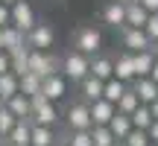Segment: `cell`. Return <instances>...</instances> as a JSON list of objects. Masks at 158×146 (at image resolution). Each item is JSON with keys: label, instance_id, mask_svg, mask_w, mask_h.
<instances>
[{"label": "cell", "instance_id": "ac0fdd59", "mask_svg": "<svg viewBox=\"0 0 158 146\" xmlns=\"http://www.w3.org/2000/svg\"><path fill=\"white\" fill-rule=\"evenodd\" d=\"M6 108H9L12 114H15L18 120H27L29 114H32V102H29V96H23V94H15V96H9V99L3 102Z\"/></svg>", "mask_w": 158, "mask_h": 146}, {"label": "cell", "instance_id": "8fae6325", "mask_svg": "<svg viewBox=\"0 0 158 146\" xmlns=\"http://www.w3.org/2000/svg\"><path fill=\"white\" fill-rule=\"evenodd\" d=\"M132 91L138 94V99H141L143 105H149V102L158 99V85H155L149 76H138L135 82H132Z\"/></svg>", "mask_w": 158, "mask_h": 146}, {"label": "cell", "instance_id": "7402d4cb", "mask_svg": "<svg viewBox=\"0 0 158 146\" xmlns=\"http://www.w3.org/2000/svg\"><path fill=\"white\" fill-rule=\"evenodd\" d=\"M129 88V85L126 82H120V79H108V82H102V99H108V102H114V105H117V99L120 96H123V91Z\"/></svg>", "mask_w": 158, "mask_h": 146}, {"label": "cell", "instance_id": "bcb514c9", "mask_svg": "<svg viewBox=\"0 0 158 146\" xmlns=\"http://www.w3.org/2000/svg\"><path fill=\"white\" fill-rule=\"evenodd\" d=\"M0 105H3V99H0Z\"/></svg>", "mask_w": 158, "mask_h": 146}, {"label": "cell", "instance_id": "cb8c5ba5", "mask_svg": "<svg viewBox=\"0 0 158 146\" xmlns=\"http://www.w3.org/2000/svg\"><path fill=\"white\" fill-rule=\"evenodd\" d=\"M138 105H141V99H138V94H135V91H132V85H129V88L123 91V96H120V99H117V105H114V108H117L120 114H126V117H129V114L135 111Z\"/></svg>", "mask_w": 158, "mask_h": 146}, {"label": "cell", "instance_id": "44dd1931", "mask_svg": "<svg viewBox=\"0 0 158 146\" xmlns=\"http://www.w3.org/2000/svg\"><path fill=\"white\" fill-rule=\"evenodd\" d=\"M18 82H21V79L15 76V73H0V99H9V96H15V94H21V88H18Z\"/></svg>", "mask_w": 158, "mask_h": 146}, {"label": "cell", "instance_id": "f6af8a7d", "mask_svg": "<svg viewBox=\"0 0 158 146\" xmlns=\"http://www.w3.org/2000/svg\"><path fill=\"white\" fill-rule=\"evenodd\" d=\"M149 146H158V143H149Z\"/></svg>", "mask_w": 158, "mask_h": 146}, {"label": "cell", "instance_id": "603a6c76", "mask_svg": "<svg viewBox=\"0 0 158 146\" xmlns=\"http://www.w3.org/2000/svg\"><path fill=\"white\" fill-rule=\"evenodd\" d=\"M132 59H135V73H138V76H149V70H152V64H155V56H152V50L132 53Z\"/></svg>", "mask_w": 158, "mask_h": 146}, {"label": "cell", "instance_id": "8992f818", "mask_svg": "<svg viewBox=\"0 0 158 146\" xmlns=\"http://www.w3.org/2000/svg\"><path fill=\"white\" fill-rule=\"evenodd\" d=\"M53 26L50 23H41V21H35V26L27 32V47L29 50H50L53 47Z\"/></svg>", "mask_w": 158, "mask_h": 146}, {"label": "cell", "instance_id": "5bb4252c", "mask_svg": "<svg viewBox=\"0 0 158 146\" xmlns=\"http://www.w3.org/2000/svg\"><path fill=\"white\" fill-rule=\"evenodd\" d=\"M23 44H27V35H23L21 29H15L12 23L0 26V47H3L6 53H12L15 47H23Z\"/></svg>", "mask_w": 158, "mask_h": 146}, {"label": "cell", "instance_id": "b9f144b4", "mask_svg": "<svg viewBox=\"0 0 158 146\" xmlns=\"http://www.w3.org/2000/svg\"><path fill=\"white\" fill-rule=\"evenodd\" d=\"M123 3H138V0H123Z\"/></svg>", "mask_w": 158, "mask_h": 146}, {"label": "cell", "instance_id": "ffe728a7", "mask_svg": "<svg viewBox=\"0 0 158 146\" xmlns=\"http://www.w3.org/2000/svg\"><path fill=\"white\" fill-rule=\"evenodd\" d=\"M79 91H82V99L85 102H94V99L102 96V82L94 79V76H85L82 82H79Z\"/></svg>", "mask_w": 158, "mask_h": 146}, {"label": "cell", "instance_id": "30bf717a", "mask_svg": "<svg viewBox=\"0 0 158 146\" xmlns=\"http://www.w3.org/2000/svg\"><path fill=\"white\" fill-rule=\"evenodd\" d=\"M152 41L147 38V32L138 26H123V47L129 53H141V50H149Z\"/></svg>", "mask_w": 158, "mask_h": 146}, {"label": "cell", "instance_id": "ee69618b", "mask_svg": "<svg viewBox=\"0 0 158 146\" xmlns=\"http://www.w3.org/2000/svg\"><path fill=\"white\" fill-rule=\"evenodd\" d=\"M56 143H59V140H56ZM59 146H64V140H62V143H59Z\"/></svg>", "mask_w": 158, "mask_h": 146}, {"label": "cell", "instance_id": "d6a6232c", "mask_svg": "<svg viewBox=\"0 0 158 146\" xmlns=\"http://www.w3.org/2000/svg\"><path fill=\"white\" fill-rule=\"evenodd\" d=\"M12 21V12H9V3H0V26H6V23Z\"/></svg>", "mask_w": 158, "mask_h": 146}, {"label": "cell", "instance_id": "d4e9b609", "mask_svg": "<svg viewBox=\"0 0 158 146\" xmlns=\"http://www.w3.org/2000/svg\"><path fill=\"white\" fill-rule=\"evenodd\" d=\"M108 129H111V135L117 137V140H123V137L132 132V120L126 117V114H120V111H117V114L111 117V123H108Z\"/></svg>", "mask_w": 158, "mask_h": 146}, {"label": "cell", "instance_id": "d590c367", "mask_svg": "<svg viewBox=\"0 0 158 146\" xmlns=\"http://www.w3.org/2000/svg\"><path fill=\"white\" fill-rule=\"evenodd\" d=\"M0 73H9V53L0 50Z\"/></svg>", "mask_w": 158, "mask_h": 146}, {"label": "cell", "instance_id": "7a4b0ae2", "mask_svg": "<svg viewBox=\"0 0 158 146\" xmlns=\"http://www.w3.org/2000/svg\"><path fill=\"white\" fill-rule=\"evenodd\" d=\"M91 73V56H82V53L70 50L68 56L62 59V76L70 79V82H82Z\"/></svg>", "mask_w": 158, "mask_h": 146}, {"label": "cell", "instance_id": "d6986e66", "mask_svg": "<svg viewBox=\"0 0 158 146\" xmlns=\"http://www.w3.org/2000/svg\"><path fill=\"white\" fill-rule=\"evenodd\" d=\"M147 18H149V12L143 9L141 3H126V26H138V29H143Z\"/></svg>", "mask_w": 158, "mask_h": 146}, {"label": "cell", "instance_id": "8d00e7d4", "mask_svg": "<svg viewBox=\"0 0 158 146\" xmlns=\"http://www.w3.org/2000/svg\"><path fill=\"white\" fill-rule=\"evenodd\" d=\"M149 79L158 85V59H155V64H152V70H149Z\"/></svg>", "mask_w": 158, "mask_h": 146}, {"label": "cell", "instance_id": "5b68a950", "mask_svg": "<svg viewBox=\"0 0 158 146\" xmlns=\"http://www.w3.org/2000/svg\"><path fill=\"white\" fill-rule=\"evenodd\" d=\"M9 12H12V21H9V23H12L15 29H21L23 35L35 26V12H32V6H29L27 0H15V3L9 6Z\"/></svg>", "mask_w": 158, "mask_h": 146}, {"label": "cell", "instance_id": "74e56055", "mask_svg": "<svg viewBox=\"0 0 158 146\" xmlns=\"http://www.w3.org/2000/svg\"><path fill=\"white\" fill-rule=\"evenodd\" d=\"M149 111H152V120H158V99L149 102Z\"/></svg>", "mask_w": 158, "mask_h": 146}, {"label": "cell", "instance_id": "6da1fadb", "mask_svg": "<svg viewBox=\"0 0 158 146\" xmlns=\"http://www.w3.org/2000/svg\"><path fill=\"white\" fill-rule=\"evenodd\" d=\"M29 102H32L29 123H38V126H56L59 123V108H56V102H50L44 94L29 96Z\"/></svg>", "mask_w": 158, "mask_h": 146}, {"label": "cell", "instance_id": "7c38bea8", "mask_svg": "<svg viewBox=\"0 0 158 146\" xmlns=\"http://www.w3.org/2000/svg\"><path fill=\"white\" fill-rule=\"evenodd\" d=\"M27 67L29 73H35V76H53L50 73V56H47V50H29V59H27Z\"/></svg>", "mask_w": 158, "mask_h": 146}, {"label": "cell", "instance_id": "f546056e", "mask_svg": "<svg viewBox=\"0 0 158 146\" xmlns=\"http://www.w3.org/2000/svg\"><path fill=\"white\" fill-rule=\"evenodd\" d=\"M15 123H18V117H15L6 105H0V137H3V140H6V135L15 129Z\"/></svg>", "mask_w": 158, "mask_h": 146}, {"label": "cell", "instance_id": "4316f807", "mask_svg": "<svg viewBox=\"0 0 158 146\" xmlns=\"http://www.w3.org/2000/svg\"><path fill=\"white\" fill-rule=\"evenodd\" d=\"M129 120H132V129H149V123H152V111H149V105L141 102V105L129 114Z\"/></svg>", "mask_w": 158, "mask_h": 146}, {"label": "cell", "instance_id": "2e32d148", "mask_svg": "<svg viewBox=\"0 0 158 146\" xmlns=\"http://www.w3.org/2000/svg\"><path fill=\"white\" fill-rule=\"evenodd\" d=\"M102 21L108 23V26H126V3L123 0H114V3H108L106 9H102Z\"/></svg>", "mask_w": 158, "mask_h": 146}, {"label": "cell", "instance_id": "e0dca14e", "mask_svg": "<svg viewBox=\"0 0 158 146\" xmlns=\"http://www.w3.org/2000/svg\"><path fill=\"white\" fill-rule=\"evenodd\" d=\"M56 132L53 126H38L32 123V135H29V146H56Z\"/></svg>", "mask_w": 158, "mask_h": 146}, {"label": "cell", "instance_id": "9a60e30c", "mask_svg": "<svg viewBox=\"0 0 158 146\" xmlns=\"http://www.w3.org/2000/svg\"><path fill=\"white\" fill-rule=\"evenodd\" d=\"M88 76L100 79V82H108L114 76V62L108 56H91V73Z\"/></svg>", "mask_w": 158, "mask_h": 146}, {"label": "cell", "instance_id": "277c9868", "mask_svg": "<svg viewBox=\"0 0 158 146\" xmlns=\"http://www.w3.org/2000/svg\"><path fill=\"white\" fill-rule=\"evenodd\" d=\"M64 123H68V132H79V129H91V111H88V102L79 99L73 105H68L64 111Z\"/></svg>", "mask_w": 158, "mask_h": 146}, {"label": "cell", "instance_id": "52a82bcc", "mask_svg": "<svg viewBox=\"0 0 158 146\" xmlns=\"http://www.w3.org/2000/svg\"><path fill=\"white\" fill-rule=\"evenodd\" d=\"M41 94H44L50 102H59V99H64V94H68V79H64L62 73L44 76V79H41Z\"/></svg>", "mask_w": 158, "mask_h": 146}, {"label": "cell", "instance_id": "9c48e42d", "mask_svg": "<svg viewBox=\"0 0 158 146\" xmlns=\"http://www.w3.org/2000/svg\"><path fill=\"white\" fill-rule=\"evenodd\" d=\"M114 62V79H120V82H126V85H132L138 79V73H135V59H132V53L126 50V53H120L117 59H111Z\"/></svg>", "mask_w": 158, "mask_h": 146}, {"label": "cell", "instance_id": "7bdbcfd3", "mask_svg": "<svg viewBox=\"0 0 158 146\" xmlns=\"http://www.w3.org/2000/svg\"><path fill=\"white\" fill-rule=\"evenodd\" d=\"M3 143H6V140H3V137H0V146H3Z\"/></svg>", "mask_w": 158, "mask_h": 146}, {"label": "cell", "instance_id": "836d02e7", "mask_svg": "<svg viewBox=\"0 0 158 146\" xmlns=\"http://www.w3.org/2000/svg\"><path fill=\"white\" fill-rule=\"evenodd\" d=\"M147 135H149V143H158V120H152V123H149Z\"/></svg>", "mask_w": 158, "mask_h": 146}, {"label": "cell", "instance_id": "83f0119b", "mask_svg": "<svg viewBox=\"0 0 158 146\" xmlns=\"http://www.w3.org/2000/svg\"><path fill=\"white\" fill-rule=\"evenodd\" d=\"M91 137H94V146H111V143H117V137L111 135L108 126H91Z\"/></svg>", "mask_w": 158, "mask_h": 146}, {"label": "cell", "instance_id": "f35d334b", "mask_svg": "<svg viewBox=\"0 0 158 146\" xmlns=\"http://www.w3.org/2000/svg\"><path fill=\"white\" fill-rule=\"evenodd\" d=\"M149 50H152V56L158 59V41H152V44H149Z\"/></svg>", "mask_w": 158, "mask_h": 146}, {"label": "cell", "instance_id": "4dcf8cb0", "mask_svg": "<svg viewBox=\"0 0 158 146\" xmlns=\"http://www.w3.org/2000/svg\"><path fill=\"white\" fill-rule=\"evenodd\" d=\"M123 143L126 146H149V135H147V129H132L123 137Z\"/></svg>", "mask_w": 158, "mask_h": 146}, {"label": "cell", "instance_id": "4fadbf2b", "mask_svg": "<svg viewBox=\"0 0 158 146\" xmlns=\"http://www.w3.org/2000/svg\"><path fill=\"white\" fill-rule=\"evenodd\" d=\"M29 135H32V123L27 120H18L15 129L6 135V146H29Z\"/></svg>", "mask_w": 158, "mask_h": 146}, {"label": "cell", "instance_id": "e575fe53", "mask_svg": "<svg viewBox=\"0 0 158 146\" xmlns=\"http://www.w3.org/2000/svg\"><path fill=\"white\" fill-rule=\"evenodd\" d=\"M138 3H141L149 15H155V12H158V0H138Z\"/></svg>", "mask_w": 158, "mask_h": 146}, {"label": "cell", "instance_id": "1f68e13d", "mask_svg": "<svg viewBox=\"0 0 158 146\" xmlns=\"http://www.w3.org/2000/svg\"><path fill=\"white\" fill-rule=\"evenodd\" d=\"M143 32H147L149 41H158V12L147 18V23H143Z\"/></svg>", "mask_w": 158, "mask_h": 146}, {"label": "cell", "instance_id": "ab89813d", "mask_svg": "<svg viewBox=\"0 0 158 146\" xmlns=\"http://www.w3.org/2000/svg\"><path fill=\"white\" fill-rule=\"evenodd\" d=\"M111 146H126V143H123V140H117V143H111Z\"/></svg>", "mask_w": 158, "mask_h": 146}, {"label": "cell", "instance_id": "60d3db41", "mask_svg": "<svg viewBox=\"0 0 158 146\" xmlns=\"http://www.w3.org/2000/svg\"><path fill=\"white\" fill-rule=\"evenodd\" d=\"M0 3H9V6H12V3H15V0H0Z\"/></svg>", "mask_w": 158, "mask_h": 146}, {"label": "cell", "instance_id": "f1b7e54d", "mask_svg": "<svg viewBox=\"0 0 158 146\" xmlns=\"http://www.w3.org/2000/svg\"><path fill=\"white\" fill-rule=\"evenodd\" d=\"M64 146H94V137H91V129L68 132V137H64Z\"/></svg>", "mask_w": 158, "mask_h": 146}, {"label": "cell", "instance_id": "3957f363", "mask_svg": "<svg viewBox=\"0 0 158 146\" xmlns=\"http://www.w3.org/2000/svg\"><path fill=\"white\" fill-rule=\"evenodd\" d=\"M100 47H102L100 29H94V26L76 29V35H73V50H76V53H82V56H97Z\"/></svg>", "mask_w": 158, "mask_h": 146}, {"label": "cell", "instance_id": "484cf974", "mask_svg": "<svg viewBox=\"0 0 158 146\" xmlns=\"http://www.w3.org/2000/svg\"><path fill=\"white\" fill-rule=\"evenodd\" d=\"M21 82H18V88H21L23 96H35L41 94V76H35V73H23V76H18Z\"/></svg>", "mask_w": 158, "mask_h": 146}, {"label": "cell", "instance_id": "ba28073f", "mask_svg": "<svg viewBox=\"0 0 158 146\" xmlns=\"http://www.w3.org/2000/svg\"><path fill=\"white\" fill-rule=\"evenodd\" d=\"M88 111H91V123L94 126H108L111 123V117L117 114V108H114V102H108V99H94V102H88Z\"/></svg>", "mask_w": 158, "mask_h": 146}]
</instances>
